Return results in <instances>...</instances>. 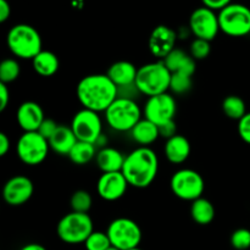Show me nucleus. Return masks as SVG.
Masks as SVG:
<instances>
[{"label":"nucleus","mask_w":250,"mask_h":250,"mask_svg":"<svg viewBox=\"0 0 250 250\" xmlns=\"http://www.w3.org/2000/svg\"><path fill=\"white\" fill-rule=\"evenodd\" d=\"M76 94L83 109L105 112L119 97V88L106 73H95L84 76L78 82Z\"/></svg>","instance_id":"1"},{"label":"nucleus","mask_w":250,"mask_h":250,"mask_svg":"<svg viewBox=\"0 0 250 250\" xmlns=\"http://www.w3.org/2000/svg\"><path fill=\"white\" fill-rule=\"evenodd\" d=\"M159 158L149 146H139L125 159L122 173L131 187H149L158 176Z\"/></svg>","instance_id":"2"},{"label":"nucleus","mask_w":250,"mask_h":250,"mask_svg":"<svg viewBox=\"0 0 250 250\" xmlns=\"http://www.w3.org/2000/svg\"><path fill=\"white\" fill-rule=\"evenodd\" d=\"M6 44L12 55L22 60H33L43 50L41 34L34 27L27 23L11 27L7 32Z\"/></svg>","instance_id":"3"},{"label":"nucleus","mask_w":250,"mask_h":250,"mask_svg":"<svg viewBox=\"0 0 250 250\" xmlns=\"http://www.w3.org/2000/svg\"><path fill=\"white\" fill-rule=\"evenodd\" d=\"M171 72L163 60L146 63L138 67L136 87L139 93L148 98L164 94L170 90Z\"/></svg>","instance_id":"4"},{"label":"nucleus","mask_w":250,"mask_h":250,"mask_svg":"<svg viewBox=\"0 0 250 250\" xmlns=\"http://www.w3.org/2000/svg\"><path fill=\"white\" fill-rule=\"evenodd\" d=\"M142 109L134 99L117 97L105 111V120L110 128L117 132H131L142 120Z\"/></svg>","instance_id":"5"},{"label":"nucleus","mask_w":250,"mask_h":250,"mask_svg":"<svg viewBox=\"0 0 250 250\" xmlns=\"http://www.w3.org/2000/svg\"><path fill=\"white\" fill-rule=\"evenodd\" d=\"M94 232L89 214L71 211L60 219L56 226L58 237L67 244H84L88 237Z\"/></svg>","instance_id":"6"},{"label":"nucleus","mask_w":250,"mask_h":250,"mask_svg":"<svg viewBox=\"0 0 250 250\" xmlns=\"http://www.w3.org/2000/svg\"><path fill=\"white\" fill-rule=\"evenodd\" d=\"M220 31L234 38L250 33V9L243 4L231 2L219 11Z\"/></svg>","instance_id":"7"},{"label":"nucleus","mask_w":250,"mask_h":250,"mask_svg":"<svg viewBox=\"0 0 250 250\" xmlns=\"http://www.w3.org/2000/svg\"><path fill=\"white\" fill-rule=\"evenodd\" d=\"M170 188L176 197L192 203L203 197L205 182L202 175L195 170L181 168L171 177Z\"/></svg>","instance_id":"8"},{"label":"nucleus","mask_w":250,"mask_h":250,"mask_svg":"<svg viewBox=\"0 0 250 250\" xmlns=\"http://www.w3.org/2000/svg\"><path fill=\"white\" fill-rule=\"evenodd\" d=\"M106 233L111 246L120 250L138 248L142 242V229L136 221L127 217H119L110 222Z\"/></svg>","instance_id":"9"},{"label":"nucleus","mask_w":250,"mask_h":250,"mask_svg":"<svg viewBox=\"0 0 250 250\" xmlns=\"http://www.w3.org/2000/svg\"><path fill=\"white\" fill-rule=\"evenodd\" d=\"M49 142L38 132H23L16 144V153L20 160L28 166L43 163L49 153Z\"/></svg>","instance_id":"10"},{"label":"nucleus","mask_w":250,"mask_h":250,"mask_svg":"<svg viewBox=\"0 0 250 250\" xmlns=\"http://www.w3.org/2000/svg\"><path fill=\"white\" fill-rule=\"evenodd\" d=\"M71 129L75 133L77 141L97 144L102 137L103 122L99 112L88 109H81L71 121Z\"/></svg>","instance_id":"11"},{"label":"nucleus","mask_w":250,"mask_h":250,"mask_svg":"<svg viewBox=\"0 0 250 250\" xmlns=\"http://www.w3.org/2000/svg\"><path fill=\"white\" fill-rule=\"evenodd\" d=\"M176 111H177V103L175 98L168 93L148 98L143 109L144 119L149 120L156 126L175 120Z\"/></svg>","instance_id":"12"},{"label":"nucleus","mask_w":250,"mask_h":250,"mask_svg":"<svg viewBox=\"0 0 250 250\" xmlns=\"http://www.w3.org/2000/svg\"><path fill=\"white\" fill-rule=\"evenodd\" d=\"M189 29L195 38L214 41L220 32L219 15L209 7H198L189 17Z\"/></svg>","instance_id":"13"},{"label":"nucleus","mask_w":250,"mask_h":250,"mask_svg":"<svg viewBox=\"0 0 250 250\" xmlns=\"http://www.w3.org/2000/svg\"><path fill=\"white\" fill-rule=\"evenodd\" d=\"M34 193L33 182L29 177L17 175L10 178L2 188V198L10 207H21L26 204Z\"/></svg>","instance_id":"14"},{"label":"nucleus","mask_w":250,"mask_h":250,"mask_svg":"<svg viewBox=\"0 0 250 250\" xmlns=\"http://www.w3.org/2000/svg\"><path fill=\"white\" fill-rule=\"evenodd\" d=\"M177 33L165 24L156 26L150 33L148 41V48L151 55L164 60L168 54L176 49Z\"/></svg>","instance_id":"15"},{"label":"nucleus","mask_w":250,"mask_h":250,"mask_svg":"<svg viewBox=\"0 0 250 250\" xmlns=\"http://www.w3.org/2000/svg\"><path fill=\"white\" fill-rule=\"evenodd\" d=\"M128 186L122 171L102 173L97 182V192L102 199L106 202H116L126 194Z\"/></svg>","instance_id":"16"},{"label":"nucleus","mask_w":250,"mask_h":250,"mask_svg":"<svg viewBox=\"0 0 250 250\" xmlns=\"http://www.w3.org/2000/svg\"><path fill=\"white\" fill-rule=\"evenodd\" d=\"M16 120L23 132H37L45 120V116L38 103L24 102L17 109Z\"/></svg>","instance_id":"17"},{"label":"nucleus","mask_w":250,"mask_h":250,"mask_svg":"<svg viewBox=\"0 0 250 250\" xmlns=\"http://www.w3.org/2000/svg\"><path fill=\"white\" fill-rule=\"evenodd\" d=\"M137 72L138 68L133 63L126 60H120L107 68L106 75L117 88H122L136 83Z\"/></svg>","instance_id":"18"},{"label":"nucleus","mask_w":250,"mask_h":250,"mask_svg":"<svg viewBox=\"0 0 250 250\" xmlns=\"http://www.w3.org/2000/svg\"><path fill=\"white\" fill-rule=\"evenodd\" d=\"M163 61L171 73H186L193 76L197 68V61L192 55L178 48L171 51Z\"/></svg>","instance_id":"19"},{"label":"nucleus","mask_w":250,"mask_h":250,"mask_svg":"<svg viewBox=\"0 0 250 250\" xmlns=\"http://www.w3.org/2000/svg\"><path fill=\"white\" fill-rule=\"evenodd\" d=\"M164 153L171 164H175V165L183 164L190 155L189 141L185 136L176 134L175 137L166 141Z\"/></svg>","instance_id":"20"},{"label":"nucleus","mask_w":250,"mask_h":250,"mask_svg":"<svg viewBox=\"0 0 250 250\" xmlns=\"http://www.w3.org/2000/svg\"><path fill=\"white\" fill-rule=\"evenodd\" d=\"M125 159L126 156L117 149L111 148V146H105L102 148L97 153L95 160L99 170L103 173L109 172H120L124 167Z\"/></svg>","instance_id":"21"},{"label":"nucleus","mask_w":250,"mask_h":250,"mask_svg":"<svg viewBox=\"0 0 250 250\" xmlns=\"http://www.w3.org/2000/svg\"><path fill=\"white\" fill-rule=\"evenodd\" d=\"M77 142V138H76L75 133L70 126L59 125L54 136L49 139V146H50L51 150L55 151L59 155L68 156V154Z\"/></svg>","instance_id":"22"},{"label":"nucleus","mask_w":250,"mask_h":250,"mask_svg":"<svg viewBox=\"0 0 250 250\" xmlns=\"http://www.w3.org/2000/svg\"><path fill=\"white\" fill-rule=\"evenodd\" d=\"M32 66L37 75L42 76V77H51L59 71L60 61L53 51L42 50L32 60Z\"/></svg>","instance_id":"23"},{"label":"nucleus","mask_w":250,"mask_h":250,"mask_svg":"<svg viewBox=\"0 0 250 250\" xmlns=\"http://www.w3.org/2000/svg\"><path fill=\"white\" fill-rule=\"evenodd\" d=\"M131 137L136 143L141 144V146H148L153 144L160 137V134H159V128L155 124L146 119H142L132 128Z\"/></svg>","instance_id":"24"},{"label":"nucleus","mask_w":250,"mask_h":250,"mask_svg":"<svg viewBox=\"0 0 250 250\" xmlns=\"http://www.w3.org/2000/svg\"><path fill=\"white\" fill-rule=\"evenodd\" d=\"M190 216L195 224L200 226H207L210 225L215 219V208L210 200L205 198H199V199L192 202L190 205Z\"/></svg>","instance_id":"25"},{"label":"nucleus","mask_w":250,"mask_h":250,"mask_svg":"<svg viewBox=\"0 0 250 250\" xmlns=\"http://www.w3.org/2000/svg\"><path fill=\"white\" fill-rule=\"evenodd\" d=\"M97 156L95 144L78 141L68 154V158L76 165H85Z\"/></svg>","instance_id":"26"},{"label":"nucleus","mask_w":250,"mask_h":250,"mask_svg":"<svg viewBox=\"0 0 250 250\" xmlns=\"http://www.w3.org/2000/svg\"><path fill=\"white\" fill-rule=\"evenodd\" d=\"M222 110L225 115L231 120H239L247 114V105L238 95H229L222 102Z\"/></svg>","instance_id":"27"},{"label":"nucleus","mask_w":250,"mask_h":250,"mask_svg":"<svg viewBox=\"0 0 250 250\" xmlns=\"http://www.w3.org/2000/svg\"><path fill=\"white\" fill-rule=\"evenodd\" d=\"M21 73L19 61L15 59H4L0 63V83L10 84L19 78Z\"/></svg>","instance_id":"28"},{"label":"nucleus","mask_w":250,"mask_h":250,"mask_svg":"<svg viewBox=\"0 0 250 250\" xmlns=\"http://www.w3.org/2000/svg\"><path fill=\"white\" fill-rule=\"evenodd\" d=\"M70 205L72 211L88 214L89 210L92 209L93 198L92 195H90V193L87 192V190L78 189L71 195Z\"/></svg>","instance_id":"29"},{"label":"nucleus","mask_w":250,"mask_h":250,"mask_svg":"<svg viewBox=\"0 0 250 250\" xmlns=\"http://www.w3.org/2000/svg\"><path fill=\"white\" fill-rule=\"evenodd\" d=\"M192 88V76L186 73H171L170 90L175 94H185Z\"/></svg>","instance_id":"30"},{"label":"nucleus","mask_w":250,"mask_h":250,"mask_svg":"<svg viewBox=\"0 0 250 250\" xmlns=\"http://www.w3.org/2000/svg\"><path fill=\"white\" fill-rule=\"evenodd\" d=\"M84 247L87 250H106L111 247V242L106 232L94 231L84 242Z\"/></svg>","instance_id":"31"},{"label":"nucleus","mask_w":250,"mask_h":250,"mask_svg":"<svg viewBox=\"0 0 250 250\" xmlns=\"http://www.w3.org/2000/svg\"><path fill=\"white\" fill-rule=\"evenodd\" d=\"M211 51V46H210V42L204 41V39L195 38L190 44V55L195 61L204 60L210 55Z\"/></svg>","instance_id":"32"},{"label":"nucleus","mask_w":250,"mask_h":250,"mask_svg":"<svg viewBox=\"0 0 250 250\" xmlns=\"http://www.w3.org/2000/svg\"><path fill=\"white\" fill-rule=\"evenodd\" d=\"M231 246L237 250H247L250 248V229H238L232 233Z\"/></svg>","instance_id":"33"},{"label":"nucleus","mask_w":250,"mask_h":250,"mask_svg":"<svg viewBox=\"0 0 250 250\" xmlns=\"http://www.w3.org/2000/svg\"><path fill=\"white\" fill-rule=\"evenodd\" d=\"M58 127H59V125L56 124L54 120L45 119L43 121V124L41 125V127H39V129L37 132H38V133L41 134L42 137H44V138H45L46 141L49 142V139H50L51 137L54 136V133L56 132Z\"/></svg>","instance_id":"34"},{"label":"nucleus","mask_w":250,"mask_h":250,"mask_svg":"<svg viewBox=\"0 0 250 250\" xmlns=\"http://www.w3.org/2000/svg\"><path fill=\"white\" fill-rule=\"evenodd\" d=\"M238 134L242 141L250 144V112H247L238 121Z\"/></svg>","instance_id":"35"},{"label":"nucleus","mask_w":250,"mask_h":250,"mask_svg":"<svg viewBox=\"0 0 250 250\" xmlns=\"http://www.w3.org/2000/svg\"><path fill=\"white\" fill-rule=\"evenodd\" d=\"M158 128L160 137L165 138L166 141L172 138V137H175L176 134H177V125H176L175 120L166 122V124L164 125H160V126H158Z\"/></svg>","instance_id":"36"},{"label":"nucleus","mask_w":250,"mask_h":250,"mask_svg":"<svg viewBox=\"0 0 250 250\" xmlns=\"http://www.w3.org/2000/svg\"><path fill=\"white\" fill-rule=\"evenodd\" d=\"M202 2L204 4L205 7H209L214 11H220L224 7H226L227 5L231 4L232 0H202Z\"/></svg>","instance_id":"37"},{"label":"nucleus","mask_w":250,"mask_h":250,"mask_svg":"<svg viewBox=\"0 0 250 250\" xmlns=\"http://www.w3.org/2000/svg\"><path fill=\"white\" fill-rule=\"evenodd\" d=\"M10 103V90L7 84L0 83V111H4Z\"/></svg>","instance_id":"38"},{"label":"nucleus","mask_w":250,"mask_h":250,"mask_svg":"<svg viewBox=\"0 0 250 250\" xmlns=\"http://www.w3.org/2000/svg\"><path fill=\"white\" fill-rule=\"evenodd\" d=\"M11 15V6L7 0H0V22H5Z\"/></svg>","instance_id":"39"},{"label":"nucleus","mask_w":250,"mask_h":250,"mask_svg":"<svg viewBox=\"0 0 250 250\" xmlns=\"http://www.w3.org/2000/svg\"><path fill=\"white\" fill-rule=\"evenodd\" d=\"M10 139L5 133H0V156H5L10 150Z\"/></svg>","instance_id":"40"},{"label":"nucleus","mask_w":250,"mask_h":250,"mask_svg":"<svg viewBox=\"0 0 250 250\" xmlns=\"http://www.w3.org/2000/svg\"><path fill=\"white\" fill-rule=\"evenodd\" d=\"M20 250H46V248L39 243H28L22 247Z\"/></svg>","instance_id":"41"},{"label":"nucleus","mask_w":250,"mask_h":250,"mask_svg":"<svg viewBox=\"0 0 250 250\" xmlns=\"http://www.w3.org/2000/svg\"><path fill=\"white\" fill-rule=\"evenodd\" d=\"M106 250H120V249H117V248H116V247L111 246V247H109V248H107Z\"/></svg>","instance_id":"42"},{"label":"nucleus","mask_w":250,"mask_h":250,"mask_svg":"<svg viewBox=\"0 0 250 250\" xmlns=\"http://www.w3.org/2000/svg\"><path fill=\"white\" fill-rule=\"evenodd\" d=\"M129 250H142V249L138 247V248H133V249H129Z\"/></svg>","instance_id":"43"}]
</instances>
